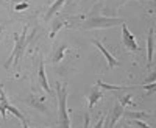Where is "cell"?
Masks as SVG:
<instances>
[{"label":"cell","mask_w":156,"mask_h":128,"mask_svg":"<svg viewBox=\"0 0 156 128\" xmlns=\"http://www.w3.org/2000/svg\"><path fill=\"white\" fill-rule=\"evenodd\" d=\"M27 36H28V27H23V30L20 31V34H16L14 36V48H12V53L11 56L8 58V61L5 62V67H9L12 62L19 64L22 55H23V50L27 47Z\"/></svg>","instance_id":"2"},{"label":"cell","mask_w":156,"mask_h":128,"mask_svg":"<svg viewBox=\"0 0 156 128\" xmlns=\"http://www.w3.org/2000/svg\"><path fill=\"white\" fill-rule=\"evenodd\" d=\"M66 2H67V3H72V2H73V0H66Z\"/></svg>","instance_id":"22"},{"label":"cell","mask_w":156,"mask_h":128,"mask_svg":"<svg viewBox=\"0 0 156 128\" xmlns=\"http://www.w3.org/2000/svg\"><path fill=\"white\" fill-rule=\"evenodd\" d=\"M92 44H94V45H97V47H98V50H100V52L103 53V56L106 58V62H108V67H109V69H114V67H119V66H120L119 59H115V58L111 55V52H109V50H108L105 45H103L100 41L94 39V41H92Z\"/></svg>","instance_id":"5"},{"label":"cell","mask_w":156,"mask_h":128,"mask_svg":"<svg viewBox=\"0 0 156 128\" xmlns=\"http://www.w3.org/2000/svg\"><path fill=\"white\" fill-rule=\"evenodd\" d=\"M123 111H125V108L119 103V101L115 100V103H114V106L111 108V114H109V119H108V128H114L115 126V123L119 122V119L123 116Z\"/></svg>","instance_id":"6"},{"label":"cell","mask_w":156,"mask_h":128,"mask_svg":"<svg viewBox=\"0 0 156 128\" xmlns=\"http://www.w3.org/2000/svg\"><path fill=\"white\" fill-rule=\"evenodd\" d=\"M153 52H154V30L150 28L147 36V67L148 69H151L153 66Z\"/></svg>","instance_id":"8"},{"label":"cell","mask_w":156,"mask_h":128,"mask_svg":"<svg viewBox=\"0 0 156 128\" xmlns=\"http://www.w3.org/2000/svg\"><path fill=\"white\" fill-rule=\"evenodd\" d=\"M27 8H28V3H17V5L14 6L16 11H23V9H27Z\"/></svg>","instance_id":"19"},{"label":"cell","mask_w":156,"mask_h":128,"mask_svg":"<svg viewBox=\"0 0 156 128\" xmlns=\"http://www.w3.org/2000/svg\"><path fill=\"white\" fill-rule=\"evenodd\" d=\"M62 25H64L62 19H55V23H53V27H51V31H50V37H55V34L61 30Z\"/></svg>","instance_id":"12"},{"label":"cell","mask_w":156,"mask_h":128,"mask_svg":"<svg viewBox=\"0 0 156 128\" xmlns=\"http://www.w3.org/2000/svg\"><path fill=\"white\" fill-rule=\"evenodd\" d=\"M128 120H145L150 119V114L145 111H123V116Z\"/></svg>","instance_id":"11"},{"label":"cell","mask_w":156,"mask_h":128,"mask_svg":"<svg viewBox=\"0 0 156 128\" xmlns=\"http://www.w3.org/2000/svg\"><path fill=\"white\" fill-rule=\"evenodd\" d=\"M125 20L123 19H117V17H105V16H92L87 17L83 23L84 30H92V28H111L122 25Z\"/></svg>","instance_id":"3"},{"label":"cell","mask_w":156,"mask_h":128,"mask_svg":"<svg viewBox=\"0 0 156 128\" xmlns=\"http://www.w3.org/2000/svg\"><path fill=\"white\" fill-rule=\"evenodd\" d=\"M89 126V112H84V128Z\"/></svg>","instance_id":"20"},{"label":"cell","mask_w":156,"mask_h":128,"mask_svg":"<svg viewBox=\"0 0 156 128\" xmlns=\"http://www.w3.org/2000/svg\"><path fill=\"white\" fill-rule=\"evenodd\" d=\"M129 122H131L133 125H136V126H139V128H151L145 120H144V122H142V120H129Z\"/></svg>","instance_id":"16"},{"label":"cell","mask_w":156,"mask_h":128,"mask_svg":"<svg viewBox=\"0 0 156 128\" xmlns=\"http://www.w3.org/2000/svg\"><path fill=\"white\" fill-rule=\"evenodd\" d=\"M117 101H119V103L125 108V106H128V105H131L133 101H131V95H119V98H117Z\"/></svg>","instance_id":"14"},{"label":"cell","mask_w":156,"mask_h":128,"mask_svg":"<svg viewBox=\"0 0 156 128\" xmlns=\"http://www.w3.org/2000/svg\"><path fill=\"white\" fill-rule=\"evenodd\" d=\"M120 27H122V44L125 45V48L129 50V52H137V50H139V45H137V42H136L134 34L129 31L128 25L123 22Z\"/></svg>","instance_id":"4"},{"label":"cell","mask_w":156,"mask_h":128,"mask_svg":"<svg viewBox=\"0 0 156 128\" xmlns=\"http://www.w3.org/2000/svg\"><path fill=\"white\" fill-rule=\"evenodd\" d=\"M5 108H6V111H9L11 114H14V116H16V117H19L20 120H23V119H25V116H23V114H22V112H20V111H19L17 108H14L12 105L6 103V105H5Z\"/></svg>","instance_id":"13"},{"label":"cell","mask_w":156,"mask_h":128,"mask_svg":"<svg viewBox=\"0 0 156 128\" xmlns=\"http://www.w3.org/2000/svg\"><path fill=\"white\" fill-rule=\"evenodd\" d=\"M101 97H103V89L95 84L92 89H90V92H89V95H87V106H89V109H92Z\"/></svg>","instance_id":"9"},{"label":"cell","mask_w":156,"mask_h":128,"mask_svg":"<svg viewBox=\"0 0 156 128\" xmlns=\"http://www.w3.org/2000/svg\"><path fill=\"white\" fill-rule=\"evenodd\" d=\"M64 52H66V45H61L58 50H56V53H55V56H53V62H59L61 59H62V56H64Z\"/></svg>","instance_id":"15"},{"label":"cell","mask_w":156,"mask_h":128,"mask_svg":"<svg viewBox=\"0 0 156 128\" xmlns=\"http://www.w3.org/2000/svg\"><path fill=\"white\" fill-rule=\"evenodd\" d=\"M37 81H39V86H41L44 91L51 95L53 92H51V87L48 84V80H47V75H45V66H44V61L39 62V70H37Z\"/></svg>","instance_id":"7"},{"label":"cell","mask_w":156,"mask_h":128,"mask_svg":"<svg viewBox=\"0 0 156 128\" xmlns=\"http://www.w3.org/2000/svg\"><path fill=\"white\" fill-rule=\"evenodd\" d=\"M56 98H58V117L59 128H70V117L67 112V87L56 83Z\"/></svg>","instance_id":"1"},{"label":"cell","mask_w":156,"mask_h":128,"mask_svg":"<svg viewBox=\"0 0 156 128\" xmlns=\"http://www.w3.org/2000/svg\"><path fill=\"white\" fill-rule=\"evenodd\" d=\"M66 3V0H55L53 3L50 5V8L47 9V12H45V16H44V20L45 22H48V20H51V17H53L56 12L62 8V5Z\"/></svg>","instance_id":"10"},{"label":"cell","mask_w":156,"mask_h":128,"mask_svg":"<svg viewBox=\"0 0 156 128\" xmlns=\"http://www.w3.org/2000/svg\"><path fill=\"white\" fill-rule=\"evenodd\" d=\"M154 81H156V72L153 70V72L147 76V78L144 80V83H142V84H148V83H154Z\"/></svg>","instance_id":"17"},{"label":"cell","mask_w":156,"mask_h":128,"mask_svg":"<svg viewBox=\"0 0 156 128\" xmlns=\"http://www.w3.org/2000/svg\"><path fill=\"white\" fill-rule=\"evenodd\" d=\"M103 125H105V116H100L97 123L94 125V128H103Z\"/></svg>","instance_id":"18"},{"label":"cell","mask_w":156,"mask_h":128,"mask_svg":"<svg viewBox=\"0 0 156 128\" xmlns=\"http://www.w3.org/2000/svg\"><path fill=\"white\" fill-rule=\"evenodd\" d=\"M22 122V128H28V122H27V119H23V120H20Z\"/></svg>","instance_id":"21"}]
</instances>
